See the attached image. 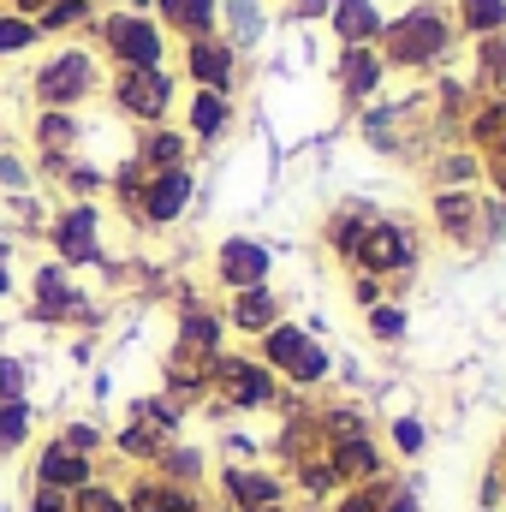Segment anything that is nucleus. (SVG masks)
<instances>
[{"mask_svg": "<svg viewBox=\"0 0 506 512\" xmlns=\"http://www.w3.org/2000/svg\"><path fill=\"white\" fill-rule=\"evenodd\" d=\"M447 48H453V18H447L435 0H417V6H405L399 18L381 24L376 54H381L387 72H423V66H435Z\"/></svg>", "mask_w": 506, "mask_h": 512, "instance_id": "nucleus-1", "label": "nucleus"}, {"mask_svg": "<svg viewBox=\"0 0 506 512\" xmlns=\"http://www.w3.org/2000/svg\"><path fill=\"white\" fill-rule=\"evenodd\" d=\"M256 358L280 376V387H286V393H310V387L328 382V370H334L328 346H322L316 334H304L298 322H274V328L256 340Z\"/></svg>", "mask_w": 506, "mask_h": 512, "instance_id": "nucleus-2", "label": "nucleus"}, {"mask_svg": "<svg viewBox=\"0 0 506 512\" xmlns=\"http://www.w3.org/2000/svg\"><path fill=\"white\" fill-rule=\"evenodd\" d=\"M203 376H209V393L227 405V411H274L280 405V376L262 364V358H239V352H221V358H209L203 364Z\"/></svg>", "mask_w": 506, "mask_h": 512, "instance_id": "nucleus-3", "label": "nucleus"}, {"mask_svg": "<svg viewBox=\"0 0 506 512\" xmlns=\"http://www.w3.org/2000/svg\"><path fill=\"white\" fill-rule=\"evenodd\" d=\"M102 54L120 66V72H149V66H167V36L149 12H108L102 18Z\"/></svg>", "mask_w": 506, "mask_h": 512, "instance_id": "nucleus-4", "label": "nucleus"}, {"mask_svg": "<svg viewBox=\"0 0 506 512\" xmlns=\"http://www.w3.org/2000/svg\"><path fill=\"white\" fill-rule=\"evenodd\" d=\"M96 84H102V66H96V54L90 48H54L42 66H36V102L42 108H78V102H90L96 96Z\"/></svg>", "mask_w": 506, "mask_h": 512, "instance_id": "nucleus-5", "label": "nucleus"}, {"mask_svg": "<svg viewBox=\"0 0 506 512\" xmlns=\"http://www.w3.org/2000/svg\"><path fill=\"white\" fill-rule=\"evenodd\" d=\"M114 108L137 126H167L173 114V72L149 66V72H114Z\"/></svg>", "mask_w": 506, "mask_h": 512, "instance_id": "nucleus-6", "label": "nucleus"}, {"mask_svg": "<svg viewBox=\"0 0 506 512\" xmlns=\"http://www.w3.org/2000/svg\"><path fill=\"white\" fill-rule=\"evenodd\" d=\"M215 483H221V501H227V512H251V507H280V501H292V489H286V471H274V465H262V459H251V465H221L215 471Z\"/></svg>", "mask_w": 506, "mask_h": 512, "instance_id": "nucleus-7", "label": "nucleus"}, {"mask_svg": "<svg viewBox=\"0 0 506 512\" xmlns=\"http://www.w3.org/2000/svg\"><path fill=\"white\" fill-rule=\"evenodd\" d=\"M48 239H54L60 268L102 262V209H96V203H66V209L48 221Z\"/></svg>", "mask_w": 506, "mask_h": 512, "instance_id": "nucleus-8", "label": "nucleus"}, {"mask_svg": "<svg viewBox=\"0 0 506 512\" xmlns=\"http://www.w3.org/2000/svg\"><path fill=\"white\" fill-rule=\"evenodd\" d=\"M197 197V173L191 167H167V173H149L143 179V197H137V221L143 227H173Z\"/></svg>", "mask_w": 506, "mask_h": 512, "instance_id": "nucleus-9", "label": "nucleus"}, {"mask_svg": "<svg viewBox=\"0 0 506 512\" xmlns=\"http://www.w3.org/2000/svg\"><path fill=\"white\" fill-rule=\"evenodd\" d=\"M358 268L364 274H411L417 268V233L411 227H399V221H370V233H364V251H358Z\"/></svg>", "mask_w": 506, "mask_h": 512, "instance_id": "nucleus-10", "label": "nucleus"}, {"mask_svg": "<svg viewBox=\"0 0 506 512\" xmlns=\"http://www.w3.org/2000/svg\"><path fill=\"white\" fill-rule=\"evenodd\" d=\"M30 316L36 322H78L84 316V292L72 286V274L60 262H42L30 280Z\"/></svg>", "mask_w": 506, "mask_h": 512, "instance_id": "nucleus-11", "label": "nucleus"}, {"mask_svg": "<svg viewBox=\"0 0 506 512\" xmlns=\"http://www.w3.org/2000/svg\"><path fill=\"white\" fill-rule=\"evenodd\" d=\"M96 477H102L96 459H84V453H72V447H60V441H42V447H36L30 483H48V489H60V495H78V489H90Z\"/></svg>", "mask_w": 506, "mask_h": 512, "instance_id": "nucleus-12", "label": "nucleus"}, {"mask_svg": "<svg viewBox=\"0 0 506 512\" xmlns=\"http://www.w3.org/2000/svg\"><path fill=\"white\" fill-rule=\"evenodd\" d=\"M322 453H328V465H334L340 489H358V483L387 477V447H381L376 435H346V441H328Z\"/></svg>", "mask_w": 506, "mask_h": 512, "instance_id": "nucleus-13", "label": "nucleus"}, {"mask_svg": "<svg viewBox=\"0 0 506 512\" xmlns=\"http://www.w3.org/2000/svg\"><path fill=\"white\" fill-rule=\"evenodd\" d=\"M233 72H239V48L233 42H221V36H197V42H185V78L197 84V90H233Z\"/></svg>", "mask_w": 506, "mask_h": 512, "instance_id": "nucleus-14", "label": "nucleus"}, {"mask_svg": "<svg viewBox=\"0 0 506 512\" xmlns=\"http://www.w3.org/2000/svg\"><path fill=\"white\" fill-rule=\"evenodd\" d=\"M268 268H274V256H268V245H256V239H227V245L215 251V280H221L227 292L268 286Z\"/></svg>", "mask_w": 506, "mask_h": 512, "instance_id": "nucleus-15", "label": "nucleus"}, {"mask_svg": "<svg viewBox=\"0 0 506 512\" xmlns=\"http://www.w3.org/2000/svg\"><path fill=\"white\" fill-rule=\"evenodd\" d=\"M191 507H203V495L179 489V483H167L155 471H137L126 483V512H191Z\"/></svg>", "mask_w": 506, "mask_h": 512, "instance_id": "nucleus-16", "label": "nucleus"}, {"mask_svg": "<svg viewBox=\"0 0 506 512\" xmlns=\"http://www.w3.org/2000/svg\"><path fill=\"white\" fill-rule=\"evenodd\" d=\"M328 24H334L340 48H376L387 18H381L376 0H328Z\"/></svg>", "mask_w": 506, "mask_h": 512, "instance_id": "nucleus-17", "label": "nucleus"}, {"mask_svg": "<svg viewBox=\"0 0 506 512\" xmlns=\"http://www.w3.org/2000/svg\"><path fill=\"white\" fill-rule=\"evenodd\" d=\"M286 489H292L298 501H310V507H328V501L340 495V477H334L328 453L316 447V453H298V459L286 465Z\"/></svg>", "mask_w": 506, "mask_h": 512, "instance_id": "nucleus-18", "label": "nucleus"}, {"mask_svg": "<svg viewBox=\"0 0 506 512\" xmlns=\"http://www.w3.org/2000/svg\"><path fill=\"white\" fill-rule=\"evenodd\" d=\"M435 227L453 245H471L483 233V197L477 191H435Z\"/></svg>", "mask_w": 506, "mask_h": 512, "instance_id": "nucleus-19", "label": "nucleus"}, {"mask_svg": "<svg viewBox=\"0 0 506 512\" xmlns=\"http://www.w3.org/2000/svg\"><path fill=\"white\" fill-rule=\"evenodd\" d=\"M334 78H340V96H346V102H370L381 90V78H387V66H381L376 48H340Z\"/></svg>", "mask_w": 506, "mask_h": 512, "instance_id": "nucleus-20", "label": "nucleus"}, {"mask_svg": "<svg viewBox=\"0 0 506 512\" xmlns=\"http://www.w3.org/2000/svg\"><path fill=\"white\" fill-rule=\"evenodd\" d=\"M274 322H286V316H280V298H274L268 286L233 292V304H227V328H233V334H251V340H262Z\"/></svg>", "mask_w": 506, "mask_h": 512, "instance_id": "nucleus-21", "label": "nucleus"}, {"mask_svg": "<svg viewBox=\"0 0 506 512\" xmlns=\"http://www.w3.org/2000/svg\"><path fill=\"white\" fill-rule=\"evenodd\" d=\"M221 334H227V322L215 316V310H185L179 316V358H191V364H209V358H221Z\"/></svg>", "mask_w": 506, "mask_h": 512, "instance_id": "nucleus-22", "label": "nucleus"}, {"mask_svg": "<svg viewBox=\"0 0 506 512\" xmlns=\"http://www.w3.org/2000/svg\"><path fill=\"white\" fill-rule=\"evenodd\" d=\"M233 126V102L221 90H191V108H185V137L191 143H221Z\"/></svg>", "mask_w": 506, "mask_h": 512, "instance_id": "nucleus-23", "label": "nucleus"}, {"mask_svg": "<svg viewBox=\"0 0 506 512\" xmlns=\"http://www.w3.org/2000/svg\"><path fill=\"white\" fill-rule=\"evenodd\" d=\"M173 435H161V429H149V423H137V417H126L114 435H108V453L114 459H126L131 471H149L155 459H161V447H167Z\"/></svg>", "mask_w": 506, "mask_h": 512, "instance_id": "nucleus-24", "label": "nucleus"}, {"mask_svg": "<svg viewBox=\"0 0 506 512\" xmlns=\"http://www.w3.org/2000/svg\"><path fill=\"white\" fill-rule=\"evenodd\" d=\"M149 471H155V477H167V483H179V489H197V495H203L209 453H203V447H191V441L179 435V441H167V447H161V459H155Z\"/></svg>", "mask_w": 506, "mask_h": 512, "instance_id": "nucleus-25", "label": "nucleus"}, {"mask_svg": "<svg viewBox=\"0 0 506 512\" xmlns=\"http://www.w3.org/2000/svg\"><path fill=\"white\" fill-rule=\"evenodd\" d=\"M185 155H191V137L173 131V126H143V137H137V167H143V173L185 167Z\"/></svg>", "mask_w": 506, "mask_h": 512, "instance_id": "nucleus-26", "label": "nucleus"}, {"mask_svg": "<svg viewBox=\"0 0 506 512\" xmlns=\"http://www.w3.org/2000/svg\"><path fill=\"white\" fill-rule=\"evenodd\" d=\"M155 12H161V24L179 30L185 42L215 36V24H221V0H155Z\"/></svg>", "mask_w": 506, "mask_h": 512, "instance_id": "nucleus-27", "label": "nucleus"}, {"mask_svg": "<svg viewBox=\"0 0 506 512\" xmlns=\"http://www.w3.org/2000/svg\"><path fill=\"white\" fill-rule=\"evenodd\" d=\"M36 441V405L30 399H0V459H18Z\"/></svg>", "mask_w": 506, "mask_h": 512, "instance_id": "nucleus-28", "label": "nucleus"}, {"mask_svg": "<svg viewBox=\"0 0 506 512\" xmlns=\"http://www.w3.org/2000/svg\"><path fill=\"white\" fill-rule=\"evenodd\" d=\"M364 233H370V215H364V209H340V215L328 221V251L346 256V262H358V251H364Z\"/></svg>", "mask_w": 506, "mask_h": 512, "instance_id": "nucleus-29", "label": "nucleus"}, {"mask_svg": "<svg viewBox=\"0 0 506 512\" xmlns=\"http://www.w3.org/2000/svg\"><path fill=\"white\" fill-rule=\"evenodd\" d=\"M316 435H322V447H328V441H346V435H376V429H370V417H364L358 405H322V411H316Z\"/></svg>", "mask_w": 506, "mask_h": 512, "instance_id": "nucleus-30", "label": "nucleus"}, {"mask_svg": "<svg viewBox=\"0 0 506 512\" xmlns=\"http://www.w3.org/2000/svg\"><path fill=\"white\" fill-rule=\"evenodd\" d=\"M387 453H393V459H405V465H411V459H423V453H429V423H423V417H411V411H405V417H393V423H387Z\"/></svg>", "mask_w": 506, "mask_h": 512, "instance_id": "nucleus-31", "label": "nucleus"}, {"mask_svg": "<svg viewBox=\"0 0 506 512\" xmlns=\"http://www.w3.org/2000/svg\"><path fill=\"white\" fill-rule=\"evenodd\" d=\"M96 18V0H48L42 12H36V30L42 36H66V30H78V24H90Z\"/></svg>", "mask_w": 506, "mask_h": 512, "instance_id": "nucleus-32", "label": "nucleus"}, {"mask_svg": "<svg viewBox=\"0 0 506 512\" xmlns=\"http://www.w3.org/2000/svg\"><path fill=\"white\" fill-rule=\"evenodd\" d=\"M131 417L149 423V429H161V435H173V441H179V429H185V411H179L167 393H143V399H131Z\"/></svg>", "mask_w": 506, "mask_h": 512, "instance_id": "nucleus-33", "label": "nucleus"}, {"mask_svg": "<svg viewBox=\"0 0 506 512\" xmlns=\"http://www.w3.org/2000/svg\"><path fill=\"white\" fill-rule=\"evenodd\" d=\"M108 435H114V429H102V423H90V417H72V423L54 429V441L72 447V453H84V459H102V453H108Z\"/></svg>", "mask_w": 506, "mask_h": 512, "instance_id": "nucleus-34", "label": "nucleus"}, {"mask_svg": "<svg viewBox=\"0 0 506 512\" xmlns=\"http://www.w3.org/2000/svg\"><path fill=\"white\" fill-rule=\"evenodd\" d=\"M36 143H42V155H66V149L78 143V120H72L66 108H42V120H36Z\"/></svg>", "mask_w": 506, "mask_h": 512, "instance_id": "nucleus-35", "label": "nucleus"}, {"mask_svg": "<svg viewBox=\"0 0 506 512\" xmlns=\"http://www.w3.org/2000/svg\"><path fill=\"white\" fill-rule=\"evenodd\" d=\"M459 24L471 36H506V0H459Z\"/></svg>", "mask_w": 506, "mask_h": 512, "instance_id": "nucleus-36", "label": "nucleus"}, {"mask_svg": "<svg viewBox=\"0 0 506 512\" xmlns=\"http://www.w3.org/2000/svg\"><path fill=\"white\" fill-rule=\"evenodd\" d=\"M387 489H393V477H376V483H358V489H340L334 501L322 512H381V501H387Z\"/></svg>", "mask_w": 506, "mask_h": 512, "instance_id": "nucleus-37", "label": "nucleus"}, {"mask_svg": "<svg viewBox=\"0 0 506 512\" xmlns=\"http://www.w3.org/2000/svg\"><path fill=\"white\" fill-rule=\"evenodd\" d=\"M72 512H126V489H120V483H108V477H96L90 489H78V495H72Z\"/></svg>", "mask_w": 506, "mask_h": 512, "instance_id": "nucleus-38", "label": "nucleus"}, {"mask_svg": "<svg viewBox=\"0 0 506 512\" xmlns=\"http://www.w3.org/2000/svg\"><path fill=\"white\" fill-rule=\"evenodd\" d=\"M42 42V30H36V18H18V12H0V54H24V48H36Z\"/></svg>", "mask_w": 506, "mask_h": 512, "instance_id": "nucleus-39", "label": "nucleus"}, {"mask_svg": "<svg viewBox=\"0 0 506 512\" xmlns=\"http://www.w3.org/2000/svg\"><path fill=\"white\" fill-rule=\"evenodd\" d=\"M501 137H506V102H489V108L471 114V143L477 149H495Z\"/></svg>", "mask_w": 506, "mask_h": 512, "instance_id": "nucleus-40", "label": "nucleus"}, {"mask_svg": "<svg viewBox=\"0 0 506 512\" xmlns=\"http://www.w3.org/2000/svg\"><path fill=\"white\" fill-rule=\"evenodd\" d=\"M370 334H376L381 346L405 340V310H399V304H376V310H370Z\"/></svg>", "mask_w": 506, "mask_h": 512, "instance_id": "nucleus-41", "label": "nucleus"}, {"mask_svg": "<svg viewBox=\"0 0 506 512\" xmlns=\"http://www.w3.org/2000/svg\"><path fill=\"white\" fill-rule=\"evenodd\" d=\"M0 399H30V364L24 358H0Z\"/></svg>", "mask_w": 506, "mask_h": 512, "instance_id": "nucleus-42", "label": "nucleus"}, {"mask_svg": "<svg viewBox=\"0 0 506 512\" xmlns=\"http://www.w3.org/2000/svg\"><path fill=\"white\" fill-rule=\"evenodd\" d=\"M24 512H72V495H60V489H48V483H30Z\"/></svg>", "mask_w": 506, "mask_h": 512, "instance_id": "nucleus-43", "label": "nucleus"}, {"mask_svg": "<svg viewBox=\"0 0 506 512\" xmlns=\"http://www.w3.org/2000/svg\"><path fill=\"white\" fill-rule=\"evenodd\" d=\"M233 30H239V42H245V48L262 36V18H256L251 0H233ZM239 42H233V48H239Z\"/></svg>", "mask_w": 506, "mask_h": 512, "instance_id": "nucleus-44", "label": "nucleus"}, {"mask_svg": "<svg viewBox=\"0 0 506 512\" xmlns=\"http://www.w3.org/2000/svg\"><path fill=\"white\" fill-rule=\"evenodd\" d=\"M381 512H423L417 507V483H411V477H393V489H387Z\"/></svg>", "mask_w": 506, "mask_h": 512, "instance_id": "nucleus-45", "label": "nucleus"}, {"mask_svg": "<svg viewBox=\"0 0 506 512\" xmlns=\"http://www.w3.org/2000/svg\"><path fill=\"white\" fill-rule=\"evenodd\" d=\"M471 173H477V155H447V161H441V179H447V191H459Z\"/></svg>", "mask_w": 506, "mask_h": 512, "instance_id": "nucleus-46", "label": "nucleus"}, {"mask_svg": "<svg viewBox=\"0 0 506 512\" xmlns=\"http://www.w3.org/2000/svg\"><path fill=\"white\" fill-rule=\"evenodd\" d=\"M352 298H358L364 310H376V304H381V280H376V274H358V280H352Z\"/></svg>", "mask_w": 506, "mask_h": 512, "instance_id": "nucleus-47", "label": "nucleus"}, {"mask_svg": "<svg viewBox=\"0 0 506 512\" xmlns=\"http://www.w3.org/2000/svg\"><path fill=\"white\" fill-rule=\"evenodd\" d=\"M0 185H12V191H24V185H30V173H24V167H18L12 155H0Z\"/></svg>", "mask_w": 506, "mask_h": 512, "instance_id": "nucleus-48", "label": "nucleus"}, {"mask_svg": "<svg viewBox=\"0 0 506 512\" xmlns=\"http://www.w3.org/2000/svg\"><path fill=\"white\" fill-rule=\"evenodd\" d=\"M483 507H489V512L501 507V465H495V471L483 477Z\"/></svg>", "mask_w": 506, "mask_h": 512, "instance_id": "nucleus-49", "label": "nucleus"}, {"mask_svg": "<svg viewBox=\"0 0 506 512\" xmlns=\"http://www.w3.org/2000/svg\"><path fill=\"white\" fill-rule=\"evenodd\" d=\"M42 6H48V0H6V12H18V18H36Z\"/></svg>", "mask_w": 506, "mask_h": 512, "instance_id": "nucleus-50", "label": "nucleus"}, {"mask_svg": "<svg viewBox=\"0 0 506 512\" xmlns=\"http://www.w3.org/2000/svg\"><path fill=\"white\" fill-rule=\"evenodd\" d=\"M12 292V268H6V256H0V298Z\"/></svg>", "mask_w": 506, "mask_h": 512, "instance_id": "nucleus-51", "label": "nucleus"}, {"mask_svg": "<svg viewBox=\"0 0 506 512\" xmlns=\"http://www.w3.org/2000/svg\"><path fill=\"white\" fill-rule=\"evenodd\" d=\"M251 512H292V501H280V507H251Z\"/></svg>", "mask_w": 506, "mask_h": 512, "instance_id": "nucleus-52", "label": "nucleus"}, {"mask_svg": "<svg viewBox=\"0 0 506 512\" xmlns=\"http://www.w3.org/2000/svg\"><path fill=\"white\" fill-rule=\"evenodd\" d=\"M501 507H506V465H501Z\"/></svg>", "mask_w": 506, "mask_h": 512, "instance_id": "nucleus-53", "label": "nucleus"}, {"mask_svg": "<svg viewBox=\"0 0 506 512\" xmlns=\"http://www.w3.org/2000/svg\"><path fill=\"white\" fill-rule=\"evenodd\" d=\"M191 512H209V507H191Z\"/></svg>", "mask_w": 506, "mask_h": 512, "instance_id": "nucleus-54", "label": "nucleus"}]
</instances>
